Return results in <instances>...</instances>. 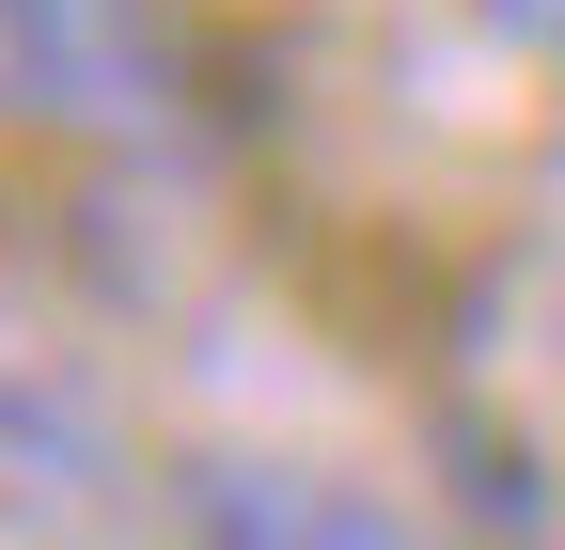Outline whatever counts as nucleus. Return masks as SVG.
<instances>
[{"mask_svg": "<svg viewBox=\"0 0 565 550\" xmlns=\"http://www.w3.org/2000/svg\"><path fill=\"white\" fill-rule=\"evenodd\" d=\"M550 362H565V284H550Z\"/></svg>", "mask_w": 565, "mask_h": 550, "instance_id": "nucleus-3", "label": "nucleus"}, {"mask_svg": "<svg viewBox=\"0 0 565 550\" xmlns=\"http://www.w3.org/2000/svg\"><path fill=\"white\" fill-rule=\"evenodd\" d=\"M204 550H408V519L362 504V488H330V472L221 456V472H204Z\"/></svg>", "mask_w": 565, "mask_h": 550, "instance_id": "nucleus-1", "label": "nucleus"}, {"mask_svg": "<svg viewBox=\"0 0 565 550\" xmlns=\"http://www.w3.org/2000/svg\"><path fill=\"white\" fill-rule=\"evenodd\" d=\"M487 32H503V47H534L550 80H565V0H487Z\"/></svg>", "mask_w": 565, "mask_h": 550, "instance_id": "nucleus-2", "label": "nucleus"}]
</instances>
